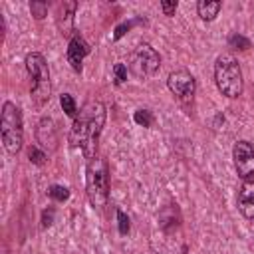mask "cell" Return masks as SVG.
<instances>
[{
    "instance_id": "obj_7",
    "label": "cell",
    "mask_w": 254,
    "mask_h": 254,
    "mask_svg": "<svg viewBox=\"0 0 254 254\" xmlns=\"http://www.w3.org/2000/svg\"><path fill=\"white\" fill-rule=\"evenodd\" d=\"M167 87L181 103H189L194 95L196 81H194V75L189 69H175L167 77Z\"/></svg>"
},
{
    "instance_id": "obj_21",
    "label": "cell",
    "mask_w": 254,
    "mask_h": 254,
    "mask_svg": "<svg viewBox=\"0 0 254 254\" xmlns=\"http://www.w3.org/2000/svg\"><path fill=\"white\" fill-rule=\"evenodd\" d=\"M133 121H135L137 125H141V127H151L153 121H155V117H153V113H151L149 109H137V111L133 113Z\"/></svg>"
},
{
    "instance_id": "obj_1",
    "label": "cell",
    "mask_w": 254,
    "mask_h": 254,
    "mask_svg": "<svg viewBox=\"0 0 254 254\" xmlns=\"http://www.w3.org/2000/svg\"><path fill=\"white\" fill-rule=\"evenodd\" d=\"M107 119V109L99 99H89L81 105L71 121L67 141L73 149H81L83 157L91 161L97 155V141Z\"/></svg>"
},
{
    "instance_id": "obj_5",
    "label": "cell",
    "mask_w": 254,
    "mask_h": 254,
    "mask_svg": "<svg viewBox=\"0 0 254 254\" xmlns=\"http://www.w3.org/2000/svg\"><path fill=\"white\" fill-rule=\"evenodd\" d=\"M0 133H2V145L10 155H18L24 147V123H22V111L16 103L4 101L2 115H0Z\"/></svg>"
},
{
    "instance_id": "obj_13",
    "label": "cell",
    "mask_w": 254,
    "mask_h": 254,
    "mask_svg": "<svg viewBox=\"0 0 254 254\" xmlns=\"http://www.w3.org/2000/svg\"><path fill=\"white\" fill-rule=\"evenodd\" d=\"M159 226H161V230L163 232H173V230H177L179 226H181V222H183V216H181V210H179V206L177 204H165L161 210H159Z\"/></svg>"
},
{
    "instance_id": "obj_17",
    "label": "cell",
    "mask_w": 254,
    "mask_h": 254,
    "mask_svg": "<svg viewBox=\"0 0 254 254\" xmlns=\"http://www.w3.org/2000/svg\"><path fill=\"white\" fill-rule=\"evenodd\" d=\"M48 196L52 200H56V202H65L69 198V189L64 187V185H52L48 189Z\"/></svg>"
},
{
    "instance_id": "obj_18",
    "label": "cell",
    "mask_w": 254,
    "mask_h": 254,
    "mask_svg": "<svg viewBox=\"0 0 254 254\" xmlns=\"http://www.w3.org/2000/svg\"><path fill=\"white\" fill-rule=\"evenodd\" d=\"M28 159H30V163H32V165L42 167V165L48 161V153H46V151H42L38 145H30V147H28Z\"/></svg>"
},
{
    "instance_id": "obj_14",
    "label": "cell",
    "mask_w": 254,
    "mask_h": 254,
    "mask_svg": "<svg viewBox=\"0 0 254 254\" xmlns=\"http://www.w3.org/2000/svg\"><path fill=\"white\" fill-rule=\"evenodd\" d=\"M220 8H222V2H218V0H200L196 4V12H198L200 20H204V22H212L218 16Z\"/></svg>"
},
{
    "instance_id": "obj_25",
    "label": "cell",
    "mask_w": 254,
    "mask_h": 254,
    "mask_svg": "<svg viewBox=\"0 0 254 254\" xmlns=\"http://www.w3.org/2000/svg\"><path fill=\"white\" fill-rule=\"evenodd\" d=\"M161 10H163L165 16H175V12H177V2H175V0H173V2H161Z\"/></svg>"
},
{
    "instance_id": "obj_22",
    "label": "cell",
    "mask_w": 254,
    "mask_h": 254,
    "mask_svg": "<svg viewBox=\"0 0 254 254\" xmlns=\"http://www.w3.org/2000/svg\"><path fill=\"white\" fill-rule=\"evenodd\" d=\"M127 65L125 64H121V62H117V64H113V67H111V73H113V83L115 85H121V83H125L127 81Z\"/></svg>"
},
{
    "instance_id": "obj_24",
    "label": "cell",
    "mask_w": 254,
    "mask_h": 254,
    "mask_svg": "<svg viewBox=\"0 0 254 254\" xmlns=\"http://www.w3.org/2000/svg\"><path fill=\"white\" fill-rule=\"evenodd\" d=\"M54 216H56V208L54 206H48L44 212H42V228H48V226H52V222H54Z\"/></svg>"
},
{
    "instance_id": "obj_6",
    "label": "cell",
    "mask_w": 254,
    "mask_h": 254,
    "mask_svg": "<svg viewBox=\"0 0 254 254\" xmlns=\"http://www.w3.org/2000/svg\"><path fill=\"white\" fill-rule=\"evenodd\" d=\"M161 67V56L151 44H139L127 60V69L131 75L139 79H149L153 77Z\"/></svg>"
},
{
    "instance_id": "obj_16",
    "label": "cell",
    "mask_w": 254,
    "mask_h": 254,
    "mask_svg": "<svg viewBox=\"0 0 254 254\" xmlns=\"http://www.w3.org/2000/svg\"><path fill=\"white\" fill-rule=\"evenodd\" d=\"M60 105H62V109H64V113H65L67 117L75 119V115H77V103H75L73 95L62 93V95H60Z\"/></svg>"
},
{
    "instance_id": "obj_20",
    "label": "cell",
    "mask_w": 254,
    "mask_h": 254,
    "mask_svg": "<svg viewBox=\"0 0 254 254\" xmlns=\"http://www.w3.org/2000/svg\"><path fill=\"white\" fill-rule=\"evenodd\" d=\"M48 2H42V0H32L30 2V12L34 16V20H44L48 16Z\"/></svg>"
},
{
    "instance_id": "obj_19",
    "label": "cell",
    "mask_w": 254,
    "mask_h": 254,
    "mask_svg": "<svg viewBox=\"0 0 254 254\" xmlns=\"http://www.w3.org/2000/svg\"><path fill=\"white\" fill-rule=\"evenodd\" d=\"M228 48H232V50H248L250 48V40L248 38H244L242 34H238V32H232L230 36H228Z\"/></svg>"
},
{
    "instance_id": "obj_12",
    "label": "cell",
    "mask_w": 254,
    "mask_h": 254,
    "mask_svg": "<svg viewBox=\"0 0 254 254\" xmlns=\"http://www.w3.org/2000/svg\"><path fill=\"white\" fill-rule=\"evenodd\" d=\"M236 204H238L240 214H242L246 220H254V179L242 181V185H240V189H238Z\"/></svg>"
},
{
    "instance_id": "obj_2",
    "label": "cell",
    "mask_w": 254,
    "mask_h": 254,
    "mask_svg": "<svg viewBox=\"0 0 254 254\" xmlns=\"http://www.w3.org/2000/svg\"><path fill=\"white\" fill-rule=\"evenodd\" d=\"M214 83L218 91L228 99H236L242 95L244 77H242L240 64L232 54L226 52L214 60Z\"/></svg>"
},
{
    "instance_id": "obj_8",
    "label": "cell",
    "mask_w": 254,
    "mask_h": 254,
    "mask_svg": "<svg viewBox=\"0 0 254 254\" xmlns=\"http://www.w3.org/2000/svg\"><path fill=\"white\" fill-rule=\"evenodd\" d=\"M232 163L242 181L254 179V147L250 141L240 139L232 147Z\"/></svg>"
},
{
    "instance_id": "obj_10",
    "label": "cell",
    "mask_w": 254,
    "mask_h": 254,
    "mask_svg": "<svg viewBox=\"0 0 254 254\" xmlns=\"http://www.w3.org/2000/svg\"><path fill=\"white\" fill-rule=\"evenodd\" d=\"M36 143L46 153H54L58 149L60 135H58L56 121L52 117H42L38 121V125H36Z\"/></svg>"
},
{
    "instance_id": "obj_4",
    "label": "cell",
    "mask_w": 254,
    "mask_h": 254,
    "mask_svg": "<svg viewBox=\"0 0 254 254\" xmlns=\"http://www.w3.org/2000/svg\"><path fill=\"white\" fill-rule=\"evenodd\" d=\"M26 71L30 75V93L36 107H44L50 101L52 93V81H50V67L46 58L40 52L26 54Z\"/></svg>"
},
{
    "instance_id": "obj_23",
    "label": "cell",
    "mask_w": 254,
    "mask_h": 254,
    "mask_svg": "<svg viewBox=\"0 0 254 254\" xmlns=\"http://www.w3.org/2000/svg\"><path fill=\"white\" fill-rule=\"evenodd\" d=\"M117 230H119V234H121V236H127V234H129V230H131L129 216H127L121 208H117Z\"/></svg>"
},
{
    "instance_id": "obj_11",
    "label": "cell",
    "mask_w": 254,
    "mask_h": 254,
    "mask_svg": "<svg viewBox=\"0 0 254 254\" xmlns=\"http://www.w3.org/2000/svg\"><path fill=\"white\" fill-rule=\"evenodd\" d=\"M91 52V46L83 40L81 34H75L69 42H67V50H65V58H67V64L71 65V69L75 73H81L83 71V60L89 56Z\"/></svg>"
},
{
    "instance_id": "obj_3",
    "label": "cell",
    "mask_w": 254,
    "mask_h": 254,
    "mask_svg": "<svg viewBox=\"0 0 254 254\" xmlns=\"http://www.w3.org/2000/svg\"><path fill=\"white\" fill-rule=\"evenodd\" d=\"M85 194L93 208H103L109 200V169L103 157L95 155L85 167Z\"/></svg>"
},
{
    "instance_id": "obj_9",
    "label": "cell",
    "mask_w": 254,
    "mask_h": 254,
    "mask_svg": "<svg viewBox=\"0 0 254 254\" xmlns=\"http://www.w3.org/2000/svg\"><path fill=\"white\" fill-rule=\"evenodd\" d=\"M75 10H77V2H71V0L60 2L56 8V26L60 34L67 40H71L77 34L75 32Z\"/></svg>"
},
{
    "instance_id": "obj_15",
    "label": "cell",
    "mask_w": 254,
    "mask_h": 254,
    "mask_svg": "<svg viewBox=\"0 0 254 254\" xmlns=\"http://www.w3.org/2000/svg\"><path fill=\"white\" fill-rule=\"evenodd\" d=\"M137 24H145V20L143 18H131V20H123L121 24H117L115 26V30H113V40L117 42V40H121L133 26H137Z\"/></svg>"
}]
</instances>
